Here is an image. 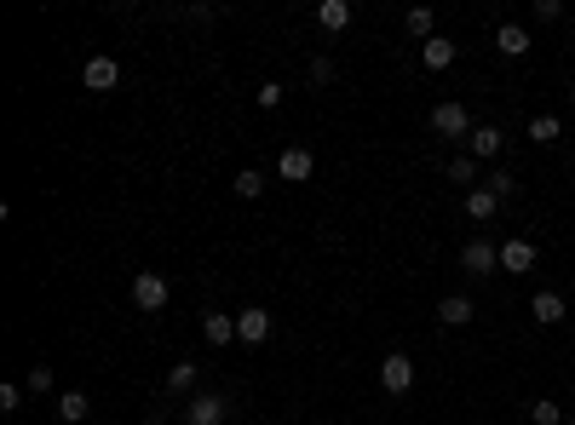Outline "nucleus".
<instances>
[{"instance_id":"nucleus-9","label":"nucleus","mask_w":575,"mask_h":425,"mask_svg":"<svg viewBox=\"0 0 575 425\" xmlns=\"http://www.w3.org/2000/svg\"><path fill=\"white\" fill-rule=\"evenodd\" d=\"M236 339H248V345H265V339H271V317H265L260 305L242 311V317H236Z\"/></svg>"},{"instance_id":"nucleus-25","label":"nucleus","mask_w":575,"mask_h":425,"mask_svg":"<svg viewBox=\"0 0 575 425\" xmlns=\"http://www.w3.org/2000/svg\"><path fill=\"white\" fill-rule=\"evenodd\" d=\"M23 385H29L35 397H41V391H52V368H29V380H23Z\"/></svg>"},{"instance_id":"nucleus-15","label":"nucleus","mask_w":575,"mask_h":425,"mask_svg":"<svg viewBox=\"0 0 575 425\" xmlns=\"http://www.w3.org/2000/svg\"><path fill=\"white\" fill-rule=\"evenodd\" d=\"M437 322H449V327H467V322H472V299H467V294H449L443 305H437Z\"/></svg>"},{"instance_id":"nucleus-16","label":"nucleus","mask_w":575,"mask_h":425,"mask_svg":"<svg viewBox=\"0 0 575 425\" xmlns=\"http://www.w3.org/2000/svg\"><path fill=\"white\" fill-rule=\"evenodd\" d=\"M87 414H92V403L81 391H64V397H58V420H64V425H81Z\"/></svg>"},{"instance_id":"nucleus-4","label":"nucleus","mask_w":575,"mask_h":425,"mask_svg":"<svg viewBox=\"0 0 575 425\" xmlns=\"http://www.w3.org/2000/svg\"><path fill=\"white\" fill-rule=\"evenodd\" d=\"M380 385H386L391 397H403V391H409V385H414V362L403 357V350H391V357L380 362Z\"/></svg>"},{"instance_id":"nucleus-18","label":"nucleus","mask_w":575,"mask_h":425,"mask_svg":"<svg viewBox=\"0 0 575 425\" xmlns=\"http://www.w3.org/2000/svg\"><path fill=\"white\" fill-rule=\"evenodd\" d=\"M495 208H500V196H495V190H489V185H478V190H472V196H467V213L478 218V224H483V218H495Z\"/></svg>"},{"instance_id":"nucleus-8","label":"nucleus","mask_w":575,"mask_h":425,"mask_svg":"<svg viewBox=\"0 0 575 425\" xmlns=\"http://www.w3.org/2000/svg\"><path fill=\"white\" fill-rule=\"evenodd\" d=\"M185 425H225V397H190Z\"/></svg>"},{"instance_id":"nucleus-14","label":"nucleus","mask_w":575,"mask_h":425,"mask_svg":"<svg viewBox=\"0 0 575 425\" xmlns=\"http://www.w3.org/2000/svg\"><path fill=\"white\" fill-rule=\"evenodd\" d=\"M495 46H500L507 58H523V52H530V29H518V23H500V29H495Z\"/></svg>"},{"instance_id":"nucleus-20","label":"nucleus","mask_w":575,"mask_h":425,"mask_svg":"<svg viewBox=\"0 0 575 425\" xmlns=\"http://www.w3.org/2000/svg\"><path fill=\"white\" fill-rule=\"evenodd\" d=\"M236 196H265V173H260V167H242V173H236Z\"/></svg>"},{"instance_id":"nucleus-24","label":"nucleus","mask_w":575,"mask_h":425,"mask_svg":"<svg viewBox=\"0 0 575 425\" xmlns=\"http://www.w3.org/2000/svg\"><path fill=\"white\" fill-rule=\"evenodd\" d=\"M530 420H535V425H564V408H558V403H547V397H541V403L530 408Z\"/></svg>"},{"instance_id":"nucleus-23","label":"nucleus","mask_w":575,"mask_h":425,"mask_svg":"<svg viewBox=\"0 0 575 425\" xmlns=\"http://www.w3.org/2000/svg\"><path fill=\"white\" fill-rule=\"evenodd\" d=\"M449 178H455V185H472V178H478V161H472V155H449Z\"/></svg>"},{"instance_id":"nucleus-31","label":"nucleus","mask_w":575,"mask_h":425,"mask_svg":"<svg viewBox=\"0 0 575 425\" xmlns=\"http://www.w3.org/2000/svg\"><path fill=\"white\" fill-rule=\"evenodd\" d=\"M564 425H575V420H564Z\"/></svg>"},{"instance_id":"nucleus-27","label":"nucleus","mask_w":575,"mask_h":425,"mask_svg":"<svg viewBox=\"0 0 575 425\" xmlns=\"http://www.w3.org/2000/svg\"><path fill=\"white\" fill-rule=\"evenodd\" d=\"M535 18H541V23H558V18H564V6H558V0H535Z\"/></svg>"},{"instance_id":"nucleus-13","label":"nucleus","mask_w":575,"mask_h":425,"mask_svg":"<svg viewBox=\"0 0 575 425\" xmlns=\"http://www.w3.org/2000/svg\"><path fill=\"white\" fill-rule=\"evenodd\" d=\"M283 178H293V185L311 178V150H305V144H288L283 150Z\"/></svg>"},{"instance_id":"nucleus-3","label":"nucleus","mask_w":575,"mask_h":425,"mask_svg":"<svg viewBox=\"0 0 575 425\" xmlns=\"http://www.w3.org/2000/svg\"><path fill=\"white\" fill-rule=\"evenodd\" d=\"M432 127L443 132V138H472V115H467V104H455V98L437 104V109H432Z\"/></svg>"},{"instance_id":"nucleus-26","label":"nucleus","mask_w":575,"mask_h":425,"mask_svg":"<svg viewBox=\"0 0 575 425\" xmlns=\"http://www.w3.org/2000/svg\"><path fill=\"white\" fill-rule=\"evenodd\" d=\"M253 98H260V109H276V104H283V87H276V81H265Z\"/></svg>"},{"instance_id":"nucleus-1","label":"nucleus","mask_w":575,"mask_h":425,"mask_svg":"<svg viewBox=\"0 0 575 425\" xmlns=\"http://www.w3.org/2000/svg\"><path fill=\"white\" fill-rule=\"evenodd\" d=\"M460 264H467L472 276H495V271H500V248H495L489 236H472L467 248H460Z\"/></svg>"},{"instance_id":"nucleus-21","label":"nucleus","mask_w":575,"mask_h":425,"mask_svg":"<svg viewBox=\"0 0 575 425\" xmlns=\"http://www.w3.org/2000/svg\"><path fill=\"white\" fill-rule=\"evenodd\" d=\"M558 132H564V127H558V115H535L530 121V138L535 144H558Z\"/></svg>"},{"instance_id":"nucleus-19","label":"nucleus","mask_w":575,"mask_h":425,"mask_svg":"<svg viewBox=\"0 0 575 425\" xmlns=\"http://www.w3.org/2000/svg\"><path fill=\"white\" fill-rule=\"evenodd\" d=\"M403 29L414 35V41H432V12L426 6H414V12H403Z\"/></svg>"},{"instance_id":"nucleus-12","label":"nucleus","mask_w":575,"mask_h":425,"mask_svg":"<svg viewBox=\"0 0 575 425\" xmlns=\"http://www.w3.org/2000/svg\"><path fill=\"white\" fill-rule=\"evenodd\" d=\"M530 317H535V322H541V327H553V322H564V299H558V294H547V287H541V294H535V299H530Z\"/></svg>"},{"instance_id":"nucleus-30","label":"nucleus","mask_w":575,"mask_h":425,"mask_svg":"<svg viewBox=\"0 0 575 425\" xmlns=\"http://www.w3.org/2000/svg\"><path fill=\"white\" fill-rule=\"evenodd\" d=\"M570 104H575V87H570Z\"/></svg>"},{"instance_id":"nucleus-11","label":"nucleus","mask_w":575,"mask_h":425,"mask_svg":"<svg viewBox=\"0 0 575 425\" xmlns=\"http://www.w3.org/2000/svg\"><path fill=\"white\" fill-rule=\"evenodd\" d=\"M420 64L426 69H449L455 64V41H449V35H432V41L420 46Z\"/></svg>"},{"instance_id":"nucleus-5","label":"nucleus","mask_w":575,"mask_h":425,"mask_svg":"<svg viewBox=\"0 0 575 425\" xmlns=\"http://www.w3.org/2000/svg\"><path fill=\"white\" fill-rule=\"evenodd\" d=\"M500 271H512V276H523V271H535V248L523 236H512V241H500Z\"/></svg>"},{"instance_id":"nucleus-22","label":"nucleus","mask_w":575,"mask_h":425,"mask_svg":"<svg viewBox=\"0 0 575 425\" xmlns=\"http://www.w3.org/2000/svg\"><path fill=\"white\" fill-rule=\"evenodd\" d=\"M196 385V362H173L167 368V391H190Z\"/></svg>"},{"instance_id":"nucleus-29","label":"nucleus","mask_w":575,"mask_h":425,"mask_svg":"<svg viewBox=\"0 0 575 425\" xmlns=\"http://www.w3.org/2000/svg\"><path fill=\"white\" fill-rule=\"evenodd\" d=\"M23 403V391H18V385H0V408H6V414H12V408H18Z\"/></svg>"},{"instance_id":"nucleus-28","label":"nucleus","mask_w":575,"mask_h":425,"mask_svg":"<svg viewBox=\"0 0 575 425\" xmlns=\"http://www.w3.org/2000/svg\"><path fill=\"white\" fill-rule=\"evenodd\" d=\"M305 75L323 87V81H334V64H328V58H311V69H305Z\"/></svg>"},{"instance_id":"nucleus-2","label":"nucleus","mask_w":575,"mask_h":425,"mask_svg":"<svg viewBox=\"0 0 575 425\" xmlns=\"http://www.w3.org/2000/svg\"><path fill=\"white\" fill-rule=\"evenodd\" d=\"M132 305H139V311H162L167 305V276L139 271V276H132Z\"/></svg>"},{"instance_id":"nucleus-17","label":"nucleus","mask_w":575,"mask_h":425,"mask_svg":"<svg viewBox=\"0 0 575 425\" xmlns=\"http://www.w3.org/2000/svg\"><path fill=\"white\" fill-rule=\"evenodd\" d=\"M316 23H323V29H346L351 23V0H323V6H316Z\"/></svg>"},{"instance_id":"nucleus-7","label":"nucleus","mask_w":575,"mask_h":425,"mask_svg":"<svg viewBox=\"0 0 575 425\" xmlns=\"http://www.w3.org/2000/svg\"><path fill=\"white\" fill-rule=\"evenodd\" d=\"M500 144H507V138H500V127H472L467 155H472V161H495V155H500Z\"/></svg>"},{"instance_id":"nucleus-10","label":"nucleus","mask_w":575,"mask_h":425,"mask_svg":"<svg viewBox=\"0 0 575 425\" xmlns=\"http://www.w3.org/2000/svg\"><path fill=\"white\" fill-rule=\"evenodd\" d=\"M202 339H207V345H230V339H236V317L207 311V317H202Z\"/></svg>"},{"instance_id":"nucleus-6","label":"nucleus","mask_w":575,"mask_h":425,"mask_svg":"<svg viewBox=\"0 0 575 425\" xmlns=\"http://www.w3.org/2000/svg\"><path fill=\"white\" fill-rule=\"evenodd\" d=\"M81 81H87V92H109L121 81L116 58H87V69H81Z\"/></svg>"}]
</instances>
